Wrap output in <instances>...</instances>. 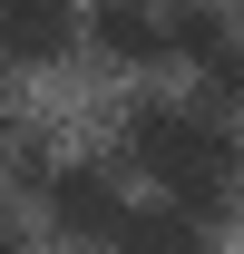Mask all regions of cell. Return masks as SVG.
I'll return each instance as SVG.
<instances>
[{
    "mask_svg": "<svg viewBox=\"0 0 244 254\" xmlns=\"http://www.w3.org/2000/svg\"><path fill=\"white\" fill-rule=\"evenodd\" d=\"M108 254H215L205 215H185V205H156V195H127L118 235H108Z\"/></svg>",
    "mask_w": 244,
    "mask_h": 254,
    "instance_id": "cell-4",
    "label": "cell"
},
{
    "mask_svg": "<svg viewBox=\"0 0 244 254\" xmlns=\"http://www.w3.org/2000/svg\"><path fill=\"white\" fill-rule=\"evenodd\" d=\"M118 147L156 186V205H185L205 225L244 195V137L215 118L205 98H185V88H137L118 108Z\"/></svg>",
    "mask_w": 244,
    "mask_h": 254,
    "instance_id": "cell-1",
    "label": "cell"
},
{
    "mask_svg": "<svg viewBox=\"0 0 244 254\" xmlns=\"http://www.w3.org/2000/svg\"><path fill=\"white\" fill-rule=\"evenodd\" d=\"M0 49H30V59H49V49H68V10H49V0H0Z\"/></svg>",
    "mask_w": 244,
    "mask_h": 254,
    "instance_id": "cell-5",
    "label": "cell"
},
{
    "mask_svg": "<svg viewBox=\"0 0 244 254\" xmlns=\"http://www.w3.org/2000/svg\"><path fill=\"white\" fill-rule=\"evenodd\" d=\"M10 127H20V118H10V78H0V137H10Z\"/></svg>",
    "mask_w": 244,
    "mask_h": 254,
    "instance_id": "cell-7",
    "label": "cell"
},
{
    "mask_svg": "<svg viewBox=\"0 0 244 254\" xmlns=\"http://www.w3.org/2000/svg\"><path fill=\"white\" fill-rule=\"evenodd\" d=\"M39 215L59 225V235H118V215H127V186H118V166L108 157H39Z\"/></svg>",
    "mask_w": 244,
    "mask_h": 254,
    "instance_id": "cell-3",
    "label": "cell"
},
{
    "mask_svg": "<svg viewBox=\"0 0 244 254\" xmlns=\"http://www.w3.org/2000/svg\"><path fill=\"white\" fill-rule=\"evenodd\" d=\"M156 59H176L205 98L215 118H225V98H244V30L235 20H215V10H156Z\"/></svg>",
    "mask_w": 244,
    "mask_h": 254,
    "instance_id": "cell-2",
    "label": "cell"
},
{
    "mask_svg": "<svg viewBox=\"0 0 244 254\" xmlns=\"http://www.w3.org/2000/svg\"><path fill=\"white\" fill-rule=\"evenodd\" d=\"M98 49H118V59H156V10H98Z\"/></svg>",
    "mask_w": 244,
    "mask_h": 254,
    "instance_id": "cell-6",
    "label": "cell"
}]
</instances>
